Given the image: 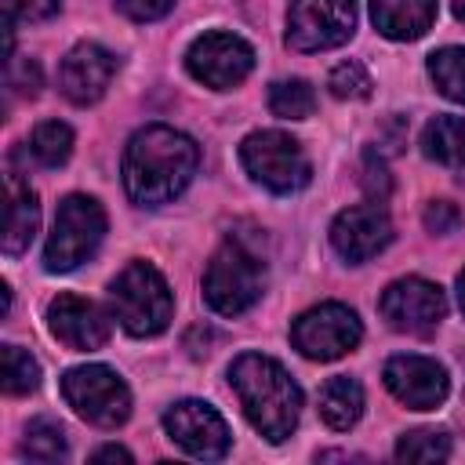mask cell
<instances>
[{"mask_svg": "<svg viewBox=\"0 0 465 465\" xmlns=\"http://www.w3.org/2000/svg\"><path fill=\"white\" fill-rule=\"evenodd\" d=\"M196 163L200 149L189 134L167 124H149L134 131L124 149V189L142 207L171 203L193 182Z\"/></svg>", "mask_w": 465, "mask_h": 465, "instance_id": "6da1fadb", "label": "cell"}, {"mask_svg": "<svg viewBox=\"0 0 465 465\" xmlns=\"http://www.w3.org/2000/svg\"><path fill=\"white\" fill-rule=\"evenodd\" d=\"M229 385L247 414V421L269 440L283 443L302 414V389L298 381L269 356L262 352H243L229 367Z\"/></svg>", "mask_w": 465, "mask_h": 465, "instance_id": "7a4b0ae2", "label": "cell"}, {"mask_svg": "<svg viewBox=\"0 0 465 465\" xmlns=\"http://www.w3.org/2000/svg\"><path fill=\"white\" fill-rule=\"evenodd\" d=\"M265 287V265L262 254L251 251L240 236H229L203 269V302L218 316H240L247 312Z\"/></svg>", "mask_w": 465, "mask_h": 465, "instance_id": "3957f363", "label": "cell"}, {"mask_svg": "<svg viewBox=\"0 0 465 465\" xmlns=\"http://www.w3.org/2000/svg\"><path fill=\"white\" fill-rule=\"evenodd\" d=\"M113 312L120 327L134 338H153L171 323L174 298L167 280L149 265V262H131L109 287Z\"/></svg>", "mask_w": 465, "mask_h": 465, "instance_id": "277c9868", "label": "cell"}, {"mask_svg": "<svg viewBox=\"0 0 465 465\" xmlns=\"http://www.w3.org/2000/svg\"><path fill=\"white\" fill-rule=\"evenodd\" d=\"M105 236V211L94 196H84V193H73L58 203V214H54V229L47 236V247H44V265L47 272H73L76 265H84L98 243Z\"/></svg>", "mask_w": 465, "mask_h": 465, "instance_id": "5b68a950", "label": "cell"}, {"mask_svg": "<svg viewBox=\"0 0 465 465\" xmlns=\"http://www.w3.org/2000/svg\"><path fill=\"white\" fill-rule=\"evenodd\" d=\"M240 160L254 182L272 193H298L309 185L312 167L305 149L283 131H254L240 145Z\"/></svg>", "mask_w": 465, "mask_h": 465, "instance_id": "8992f818", "label": "cell"}, {"mask_svg": "<svg viewBox=\"0 0 465 465\" xmlns=\"http://www.w3.org/2000/svg\"><path fill=\"white\" fill-rule=\"evenodd\" d=\"M62 396L65 403L91 425L98 429H116L127 421L131 414V392L120 381L116 371L102 367V363H87V367H73L62 374Z\"/></svg>", "mask_w": 465, "mask_h": 465, "instance_id": "52a82bcc", "label": "cell"}, {"mask_svg": "<svg viewBox=\"0 0 465 465\" xmlns=\"http://www.w3.org/2000/svg\"><path fill=\"white\" fill-rule=\"evenodd\" d=\"M360 338H363L360 316L349 305H338V302H327V305H316V309L302 312L291 327L294 349L305 360H320V363L352 352L360 345Z\"/></svg>", "mask_w": 465, "mask_h": 465, "instance_id": "ba28073f", "label": "cell"}, {"mask_svg": "<svg viewBox=\"0 0 465 465\" xmlns=\"http://www.w3.org/2000/svg\"><path fill=\"white\" fill-rule=\"evenodd\" d=\"M356 29V0H291L287 44L294 51H331Z\"/></svg>", "mask_w": 465, "mask_h": 465, "instance_id": "9c48e42d", "label": "cell"}, {"mask_svg": "<svg viewBox=\"0 0 465 465\" xmlns=\"http://www.w3.org/2000/svg\"><path fill=\"white\" fill-rule=\"evenodd\" d=\"M185 65L203 87L229 91L254 69V47L232 33H203L189 44Z\"/></svg>", "mask_w": 465, "mask_h": 465, "instance_id": "30bf717a", "label": "cell"}, {"mask_svg": "<svg viewBox=\"0 0 465 465\" xmlns=\"http://www.w3.org/2000/svg\"><path fill=\"white\" fill-rule=\"evenodd\" d=\"M378 309H381V316L392 331L429 334L447 316V298L436 283H429L421 276H407V280H396L381 291Z\"/></svg>", "mask_w": 465, "mask_h": 465, "instance_id": "8fae6325", "label": "cell"}, {"mask_svg": "<svg viewBox=\"0 0 465 465\" xmlns=\"http://www.w3.org/2000/svg\"><path fill=\"white\" fill-rule=\"evenodd\" d=\"M163 429L167 436L193 458H203V461H214L229 450V425L225 418L203 403V400H182L174 407H167L163 414Z\"/></svg>", "mask_w": 465, "mask_h": 465, "instance_id": "7c38bea8", "label": "cell"}, {"mask_svg": "<svg viewBox=\"0 0 465 465\" xmlns=\"http://www.w3.org/2000/svg\"><path fill=\"white\" fill-rule=\"evenodd\" d=\"M392 240V222L389 214L378 207V203H356V207H345L334 222H331V243L334 251L360 265L367 258H374L378 251H385Z\"/></svg>", "mask_w": 465, "mask_h": 465, "instance_id": "4fadbf2b", "label": "cell"}, {"mask_svg": "<svg viewBox=\"0 0 465 465\" xmlns=\"http://www.w3.org/2000/svg\"><path fill=\"white\" fill-rule=\"evenodd\" d=\"M389 392L411 411H436L447 400V371L429 356H392L385 363Z\"/></svg>", "mask_w": 465, "mask_h": 465, "instance_id": "5bb4252c", "label": "cell"}, {"mask_svg": "<svg viewBox=\"0 0 465 465\" xmlns=\"http://www.w3.org/2000/svg\"><path fill=\"white\" fill-rule=\"evenodd\" d=\"M47 327L62 345L76 352H91L109 341V316L80 294H58L47 305Z\"/></svg>", "mask_w": 465, "mask_h": 465, "instance_id": "9a60e30c", "label": "cell"}, {"mask_svg": "<svg viewBox=\"0 0 465 465\" xmlns=\"http://www.w3.org/2000/svg\"><path fill=\"white\" fill-rule=\"evenodd\" d=\"M113 73H116V58L105 47H98V44H76L62 58V65H58V87H62V94L69 102L91 105V102H98L105 94Z\"/></svg>", "mask_w": 465, "mask_h": 465, "instance_id": "2e32d148", "label": "cell"}, {"mask_svg": "<svg viewBox=\"0 0 465 465\" xmlns=\"http://www.w3.org/2000/svg\"><path fill=\"white\" fill-rule=\"evenodd\" d=\"M371 18L389 40H418L436 18V0H371Z\"/></svg>", "mask_w": 465, "mask_h": 465, "instance_id": "e0dca14e", "label": "cell"}, {"mask_svg": "<svg viewBox=\"0 0 465 465\" xmlns=\"http://www.w3.org/2000/svg\"><path fill=\"white\" fill-rule=\"evenodd\" d=\"M36 225H40V203H36V193L18 182L15 174L7 178V218H4V251L7 254H22L33 236H36Z\"/></svg>", "mask_w": 465, "mask_h": 465, "instance_id": "ac0fdd59", "label": "cell"}, {"mask_svg": "<svg viewBox=\"0 0 465 465\" xmlns=\"http://www.w3.org/2000/svg\"><path fill=\"white\" fill-rule=\"evenodd\" d=\"M360 414H363V389H360L356 378L338 374L320 389V418L331 429L345 432V429H352L360 421Z\"/></svg>", "mask_w": 465, "mask_h": 465, "instance_id": "d6986e66", "label": "cell"}, {"mask_svg": "<svg viewBox=\"0 0 465 465\" xmlns=\"http://www.w3.org/2000/svg\"><path fill=\"white\" fill-rule=\"evenodd\" d=\"M421 149L443 167H465V116H432L421 131Z\"/></svg>", "mask_w": 465, "mask_h": 465, "instance_id": "ffe728a7", "label": "cell"}, {"mask_svg": "<svg viewBox=\"0 0 465 465\" xmlns=\"http://www.w3.org/2000/svg\"><path fill=\"white\" fill-rule=\"evenodd\" d=\"M22 458H29V461H58V458H65V429H62V421L33 418L25 425Z\"/></svg>", "mask_w": 465, "mask_h": 465, "instance_id": "44dd1931", "label": "cell"}, {"mask_svg": "<svg viewBox=\"0 0 465 465\" xmlns=\"http://www.w3.org/2000/svg\"><path fill=\"white\" fill-rule=\"evenodd\" d=\"M429 76L450 102L465 105V47H443L429 54Z\"/></svg>", "mask_w": 465, "mask_h": 465, "instance_id": "7402d4cb", "label": "cell"}, {"mask_svg": "<svg viewBox=\"0 0 465 465\" xmlns=\"http://www.w3.org/2000/svg\"><path fill=\"white\" fill-rule=\"evenodd\" d=\"M269 109L280 116V120H305V116H312V109H316V94H312V87L305 84V80H276L272 87H269Z\"/></svg>", "mask_w": 465, "mask_h": 465, "instance_id": "603a6c76", "label": "cell"}, {"mask_svg": "<svg viewBox=\"0 0 465 465\" xmlns=\"http://www.w3.org/2000/svg\"><path fill=\"white\" fill-rule=\"evenodd\" d=\"M33 156L44 163V167H58L69 160L73 153V131L58 120H44L36 131H33V142H29Z\"/></svg>", "mask_w": 465, "mask_h": 465, "instance_id": "cb8c5ba5", "label": "cell"}, {"mask_svg": "<svg viewBox=\"0 0 465 465\" xmlns=\"http://www.w3.org/2000/svg\"><path fill=\"white\" fill-rule=\"evenodd\" d=\"M36 385H40L36 360L18 345H4V392L7 396H25Z\"/></svg>", "mask_w": 465, "mask_h": 465, "instance_id": "d4e9b609", "label": "cell"}, {"mask_svg": "<svg viewBox=\"0 0 465 465\" xmlns=\"http://www.w3.org/2000/svg\"><path fill=\"white\" fill-rule=\"evenodd\" d=\"M396 458L400 461H443V458H450V440H447V432L418 429V432L400 436Z\"/></svg>", "mask_w": 465, "mask_h": 465, "instance_id": "484cf974", "label": "cell"}, {"mask_svg": "<svg viewBox=\"0 0 465 465\" xmlns=\"http://www.w3.org/2000/svg\"><path fill=\"white\" fill-rule=\"evenodd\" d=\"M327 87H331L334 98H349V102H356V98H367L374 84H371V73H367L360 62H341V65L331 69Z\"/></svg>", "mask_w": 465, "mask_h": 465, "instance_id": "4316f807", "label": "cell"}, {"mask_svg": "<svg viewBox=\"0 0 465 465\" xmlns=\"http://www.w3.org/2000/svg\"><path fill=\"white\" fill-rule=\"evenodd\" d=\"M4 7H7V22L15 25V22H47L51 15H58V7H62V0H4Z\"/></svg>", "mask_w": 465, "mask_h": 465, "instance_id": "83f0119b", "label": "cell"}, {"mask_svg": "<svg viewBox=\"0 0 465 465\" xmlns=\"http://www.w3.org/2000/svg\"><path fill=\"white\" fill-rule=\"evenodd\" d=\"M363 189H367V196H374V200H385L389 189H392V178H389V171H385V160H381V153H374V149L363 153Z\"/></svg>", "mask_w": 465, "mask_h": 465, "instance_id": "f1b7e54d", "label": "cell"}, {"mask_svg": "<svg viewBox=\"0 0 465 465\" xmlns=\"http://www.w3.org/2000/svg\"><path fill=\"white\" fill-rule=\"evenodd\" d=\"M421 222H425V229H429V232L447 236V232H454V229L461 225V211H458L450 200H432V203L425 207Z\"/></svg>", "mask_w": 465, "mask_h": 465, "instance_id": "f546056e", "label": "cell"}, {"mask_svg": "<svg viewBox=\"0 0 465 465\" xmlns=\"http://www.w3.org/2000/svg\"><path fill=\"white\" fill-rule=\"evenodd\" d=\"M7 87L15 94H29L33 98L40 91V65L29 62V58H11V65H7Z\"/></svg>", "mask_w": 465, "mask_h": 465, "instance_id": "4dcf8cb0", "label": "cell"}, {"mask_svg": "<svg viewBox=\"0 0 465 465\" xmlns=\"http://www.w3.org/2000/svg\"><path fill=\"white\" fill-rule=\"evenodd\" d=\"M116 7L131 22H156L174 7V0H116Z\"/></svg>", "mask_w": 465, "mask_h": 465, "instance_id": "1f68e13d", "label": "cell"}, {"mask_svg": "<svg viewBox=\"0 0 465 465\" xmlns=\"http://www.w3.org/2000/svg\"><path fill=\"white\" fill-rule=\"evenodd\" d=\"M91 461H131V450H124V447H98L94 454H91Z\"/></svg>", "mask_w": 465, "mask_h": 465, "instance_id": "d6a6232c", "label": "cell"}, {"mask_svg": "<svg viewBox=\"0 0 465 465\" xmlns=\"http://www.w3.org/2000/svg\"><path fill=\"white\" fill-rule=\"evenodd\" d=\"M458 302H461V312H465V272L458 276Z\"/></svg>", "mask_w": 465, "mask_h": 465, "instance_id": "836d02e7", "label": "cell"}, {"mask_svg": "<svg viewBox=\"0 0 465 465\" xmlns=\"http://www.w3.org/2000/svg\"><path fill=\"white\" fill-rule=\"evenodd\" d=\"M454 15L465 22V0H454Z\"/></svg>", "mask_w": 465, "mask_h": 465, "instance_id": "e575fe53", "label": "cell"}]
</instances>
